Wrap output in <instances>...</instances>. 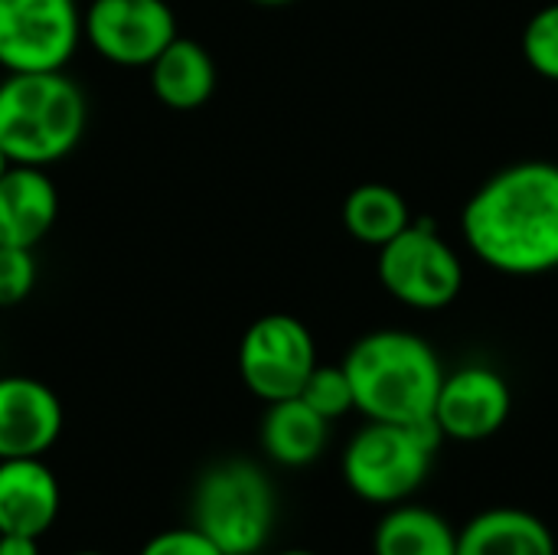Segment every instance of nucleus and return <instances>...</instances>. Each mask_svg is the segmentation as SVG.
Returning a JSON list of instances; mask_svg holds the SVG:
<instances>
[{
	"label": "nucleus",
	"instance_id": "f257e3e1",
	"mask_svg": "<svg viewBox=\"0 0 558 555\" xmlns=\"http://www.w3.org/2000/svg\"><path fill=\"white\" fill-rule=\"evenodd\" d=\"M461 232L468 249L500 275L558 272V164L520 160L487 177L464 203Z\"/></svg>",
	"mask_w": 558,
	"mask_h": 555
},
{
	"label": "nucleus",
	"instance_id": "f03ea898",
	"mask_svg": "<svg viewBox=\"0 0 558 555\" xmlns=\"http://www.w3.org/2000/svg\"><path fill=\"white\" fill-rule=\"evenodd\" d=\"M343 370L353 386V406L369 422L415 425L432 419L445 366L435 347L412 330H373L360 337Z\"/></svg>",
	"mask_w": 558,
	"mask_h": 555
},
{
	"label": "nucleus",
	"instance_id": "7ed1b4c3",
	"mask_svg": "<svg viewBox=\"0 0 558 555\" xmlns=\"http://www.w3.org/2000/svg\"><path fill=\"white\" fill-rule=\"evenodd\" d=\"M85 124V92L65 69L7 72L0 82V150L10 164L49 170L78 147Z\"/></svg>",
	"mask_w": 558,
	"mask_h": 555
},
{
	"label": "nucleus",
	"instance_id": "20e7f679",
	"mask_svg": "<svg viewBox=\"0 0 558 555\" xmlns=\"http://www.w3.org/2000/svg\"><path fill=\"white\" fill-rule=\"evenodd\" d=\"M441 432L435 419L399 425L369 422L356 429L340 455V474L347 491L369 507H396L412 500L432 474L435 455L441 448Z\"/></svg>",
	"mask_w": 558,
	"mask_h": 555
},
{
	"label": "nucleus",
	"instance_id": "39448f33",
	"mask_svg": "<svg viewBox=\"0 0 558 555\" xmlns=\"http://www.w3.org/2000/svg\"><path fill=\"white\" fill-rule=\"evenodd\" d=\"M278 520V497L265 468L248 458L209 464L190 497V523L226 555H258Z\"/></svg>",
	"mask_w": 558,
	"mask_h": 555
},
{
	"label": "nucleus",
	"instance_id": "423d86ee",
	"mask_svg": "<svg viewBox=\"0 0 558 555\" xmlns=\"http://www.w3.org/2000/svg\"><path fill=\"white\" fill-rule=\"evenodd\" d=\"M383 288L412 311H445L464 291V265L428 219H412L379 249Z\"/></svg>",
	"mask_w": 558,
	"mask_h": 555
},
{
	"label": "nucleus",
	"instance_id": "0eeeda50",
	"mask_svg": "<svg viewBox=\"0 0 558 555\" xmlns=\"http://www.w3.org/2000/svg\"><path fill=\"white\" fill-rule=\"evenodd\" d=\"M317 366V343L304 321L291 314L258 317L239 343V376L245 389L268 402L294 399Z\"/></svg>",
	"mask_w": 558,
	"mask_h": 555
},
{
	"label": "nucleus",
	"instance_id": "6e6552de",
	"mask_svg": "<svg viewBox=\"0 0 558 555\" xmlns=\"http://www.w3.org/2000/svg\"><path fill=\"white\" fill-rule=\"evenodd\" d=\"M82 39L75 0H0V69L59 72Z\"/></svg>",
	"mask_w": 558,
	"mask_h": 555
},
{
	"label": "nucleus",
	"instance_id": "1a4fd4ad",
	"mask_svg": "<svg viewBox=\"0 0 558 555\" xmlns=\"http://www.w3.org/2000/svg\"><path fill=\"white\" fill-rule=\"evenodd\" d=\"M88 46L124 69H147L180 33L167 0H92L82 13Z\"/></svg>",
	"mask_w": 558,
	"mask_h": 555
},
{
	"label": "nucleus",
	"instance_id": "9d476101",
	"mask_svg": "<svg viewBox=\"0 0 558 555\" xmlns=\"http://www.w3.org/2000/svg\"><path fill=\"white\" fill-rule=\"evenodd\" d=\"M513 412V389L510 383L484 366L471 363L454 373H445L432 419L445 442L477 445L494 438Z\"/></svg>",
	"mask_w": 558,
	"mask_h": 555
},
{
	"label": "nucleus",
	"instance_id": "9b49d317",
	"mask_svg": "<svg viewBox=\"0 0 558 555\" xmlns=\"http://www.w3.org/2000/svg\"><path fill=\"white\" fill-rule=\"evenodd\" d=\"M62 425L65 412L52 386L33 376H0V461L43 458Z\"/></svg>",
	"mask_w": 558,
	"mask_h": 555
},
{
	"label": "nucleus",
	"instance_id": "f8f14e48",
	"mask_svg": "<svg viewBox=\"0 0 558 555\" xmlns=\"http://www.w3.org/2000/svg\"><path fill=\"white\" fill-rule=\"evenodd\" d=\"M62 510V487L43 458L0 461V533L43 540Z\"/></svg>",
	"mask_w": 558,
	"mask_h": 555
},
{
	"label": "nucleus",
	"instance_id": "ddd939ff",
	"mask_svg": "<svg viewBox=\"0 0 558 555\" xmlns=\"http://www.w3.org/2000/svg\"><path fill=\"white\" fill-rule=\"evenodd\" d=\"M59 193L43 167L10 164L0 177V245L36 249L56 226Z\"/></svg>",
	"mask_w": 558,
	"mask_h": 555
},
{
	"label": "nucleus",
	"instance_id": "4468645a",
	"mask_svg": "<svg viewBox=\"0 0 558 555\" xmlns=\"http://www.w3.org/2000/svg\"><path fill=\"white\" fill-rule=\"evenodd\" d=\"M458 555H558L543 517L523 507H490L458 530Z\"/></svg>",
	"mask_w": 558,
	"mask_h": 555
},
{
	"label": "nucleus",
	"instance_id": "2eb2a0df",
	"mask_svg": "<svg viewBox=\"0 0 558 555\" xmlns=\"http://www.w3.org/2000/svg\"><path fill=\"white\" fill-rule=\"evenodd\" d=\"M330 442V422L320 419L301 396L268 402L262 425H258V445L265 458L278 468H311Z\"/></svg>",
	"mask_w": 558,
	"mask_h": 555
},
{
	"label": "nucleus",
	"instance_id": "dca6fc26",
	"mask_svg": "<svg viewBox=\"0 0 558 555\" xmlns=\"http://www.w3.org/2000/svg\"><path fill=\"white\" fill-rule=\"evenodd\" d=\"M147 69L154 95L173 111H196L216 92V62L196 39L177 36Z\"/></svg>",
	"mask_w": 558,
	"mask_h": 555
},
{
	"label": "nucleus",
	"instance_id": "f3484780",
	"mask_svg": "<svg viewBox=\"0 0 558 555\" xmlns=\"http://www.w3.org/2000/svg\"><path fill=\"white\" fill-rule=\"evenodd\" d=\"M373 555H458V530L432 507H386L373 530Z\"/></svg>",
	"mask_w": 558,
	"mask_h": 555
},
{
	"label": "nucleus",
	"instance_id": "a211bd4d",
	"mask_svg": "<svg viewBox=\"0 0 558 555\" xmlns=\"http://www.w3.org/2000/svg\"><path fill=\"white\" fill-rule=\"evenodd\" d=\"M409 222H412V209L396 186L363 183L343 200V226L363 245L383 249Z\"/></svg>",
	"mask_w": 558,
	"mask_h": 555
},
{
	"label": "nucleus",
	"instance_id": "6ab92c4d",
	"mask_svg": "<svg viewBox=\"0 0 558 555\" xmlns=\"http://www.w3.org/2000/svg\"><path fill=\"white\" fill-rule=\"evenodd\" d=\"M298 396H301L320 419H327V422H337V419L356 412V406H353V386H350V376H347L343 363H340V366H324V363H317L314 373L307 376V383H304V389H301Z\"/></svg>",
	"mask_w": 558,
	"mask_h": 555
},
{
	"label": "nucleus",
	"instance_id": "aec40b11",
	"mask_svg": "<svg viewBox=\"0 0 558 555\" xmlns=\"http://www.w3.org/2000/svg\"><path fill=\"white\" fill-rule=\"evenodd\" d=\"M523 59L536 75L558 82V3L530 16L523 29Z\"/></svg>",
	"mask_w": 558,
	"mask_h": 555
},
{
	"label": "nucleus",
	"instance_id": "412c9836",
	"mask_svg": "<svg viewBox=\"0 0 558 555\" xmlns=\"http://www.w3.org/2000/svg\"><path fill=\"white\" fill-rule=\"evenodd\" d=\"M33 288H36L33 249L0 245V307H13L26 301Z\"/></svg>",
	"mask_w": 558,
	"mask_h": 555
},
{
	"label": "nucleus",
	"instance_id": "4be33fe9",
	"mask_svg": "<svg viewBox=\"0 0 558 555\" xmlns=\"http://www.w3.org/2000/svg\"><path fill=\"white\" fill-rule=\"evenodd\" d=\"M137 555H226L209 536H203L193 523L170 527L154 533Z\"/></svg>",
	"mask_w": 558,
	"mask_h": 555
},
{
	"label": "nucleus",
	"instance_id": "5701e85b",
	"mask_svg": "<svg viewBox=\"0 0 558 555\" xmlns=\"http://www.w3.org/2000/svg\"><path fill=\"white\" fill-rule=\"evenodd\" d=\"M0 555H43L39 540L20 533H0Z\"/></svg>",
	"mask_w": 558,
	"mask_h": 555
},
{
	"label": "nucleus",
	"instance_id": "b1692460",
	"mask_svg": "<svg viewBox=\"0 0 558 555\" xmlns=\"http://www.w3.org/2000/svg\"><path fill=\"white\" fill-rule=\"evenodd\" d=\"M252 3H262V7H284V3H294V0H252Z\"/></svg>",
	"mask_w": 558,
	"mask_h": 555
},
{
	"label": "nucleus",
	"instance_id": "393cba45",
	"mask_svg": "<svg viewBox=\"0 0 558 555\" xmlns=\"http://www.w3.org/2000/svg\"><path fill=\"white\" fill-rule=\"evenodd\" d=\"M275 555H317V553H311V550H281V553H275Z\"/></svg>",
	"mask_w": 558,
	"mask_h": 555
},
{
	"label": "nucleus",
	"instance_id": "a878e982",
	"mask_svg": "<svg viewBox=\"0 0 558 555\" xmlns=\"http://www.w3.org/2000/svg\"><path fill=\"white\" fill-rule=\"evenodd\" d=\"M7 167H10V160H7V154L0 150V177H3V170H7Z\"/></svg>",
	"mask_w": 558,
	"mask_h": 555
},
{
	"label": "nucleus",
	"instance_id": "bb28decb",
	"mask_svg": "<svg viewBox=\"0 0 558 555\" xmlns=\"http://www.w3.org/2000/svg\"><path fill=\"white\" fill-rule=\"evenodd\" d=\"M69 555H105V553H95V550H82V553H69Z\"/></svg>",
	"mask_w": 558,
	"mask_h": 555
}]
</instances>
